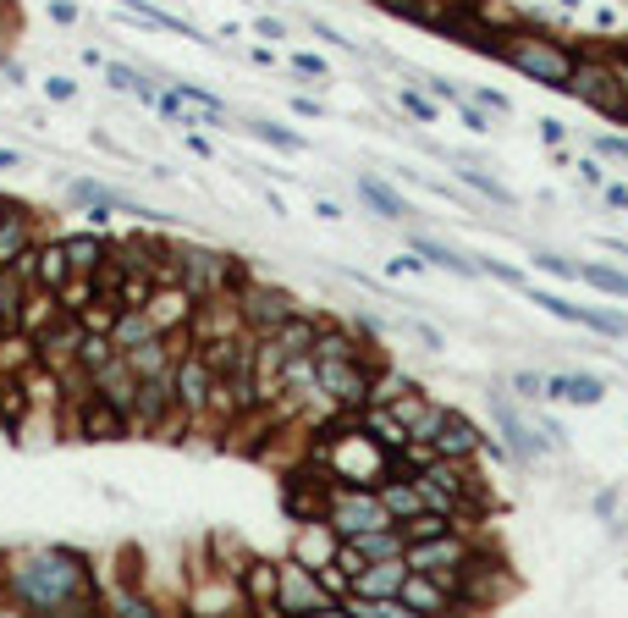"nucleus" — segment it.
<instances>
[{"instance_id": "f03ea898", "label": "nucleus", "mask_w": 628, "mask_h": 618, "mask_svg": "<svg viewBox=\"0 0 628 618\" xmlns=\"http://www.w3.org/2000/svg\"><path fill=\"white\" fill-rule=\"evenodd\" d=\"M491 55H497L502 66H513L518 78H529V83H540V89H556V94L568 89L574 61H579V50H574L568 39H556V34H546V28H502V34L491 39Z\"/></svg>"}, {"instance_id": "ddd939ff", "label": "nucleus", "mask_w": 628, "mask_h": 618, "mask_svg": "<svg viewBox=\"0 0 628 618\" xmlns=\"http://www.w3.org/2000/svg\"><path fill=\"white\" fill-rule=\"evenodd\" d=\"M402 580H408V564H402V558H375V564H364L353 580H347V596L386 602V596H397V591H402Z\"/></svg>"}, {"instance_id": "9b49d317", "label": "nucleus", "mask_w": 628, "mask_h": 618, "mask_svg": "<svg viewBox=\"0 0 628 618\" xmlns=\"http://www.w3.org/2000/svg\"><path fill=\"white\" fill-rule=\"evenodd\" d=\"M275 613H314V618H336L342 602L320 585V574L309 564H282V585H275Z\"/></svg>"}, {"instance_id": "58836bf2", "label": "nucleus", "mask_w": 628, "mask_h": 618, "mask_svg": "<svg viewBox=\"0 0 628 618\" xmlns=\"http://www.w3.org/2000/svg\"><path fill=\"white\" fill-rule=\"evenodd\" d=\"M535 265L546 270V277H563V282H574V277H579V260H568V254H546V249H540V254H535Z\"/></svg>"}, {"instance_id": "2f4dec72", "label": "nucleus", "mask_w": 628, "mask_h": 618, "mask_svg": "<svg viewBox=\"0 0 628 618\" xmlns=\"http://www.w3.org/2000/svg\"><path fill=\"white\" fill-rule=\"evenodd\" d=\"M23 243H28V221H23V211H6L0 216V260H12Z\"/></svg>"}, {"instance_id": "5701e85b", "label": "nucleus", "mask_w": 628, "mask_h": 618, "mask_svg": "<svg viewBox=\"0 0 628 618\" xmlns=\"http://www.w3.org/2000/svg\"><path fill=\"white\" fill-rule=\"evenodd\" d=\"M150 337H160L155 331V320H150V309L138 304V309H116V320H111V342L127 354V348H138V342H150Z\"/></svg>"}, {"instance_id": "0eeeda50", "label": "nucleus", "mask_w": 628, "mask_h": 618, "mask_svg": "<svg viewBox=\"0 0 628 618\" xmlns=\"http://www.w3.org/2000/svg\"><path fill=\"white\" fill-rule=\"evenodd\" d=\"M370 381H375V370L364 354L359 359H314V387L336 415H359L370 403Z\"/></svg>"}, {"instance_id": "7c9ffc66", "label": "nucleus", "mask_w": 628, "mask_h": 618, "mask_svg": "<svg viewBox=\"0 0 628 618\" xmlns=\"http://www.w3.org/2000/svg\"><path fill=\"white\" fill-rule=\"evenodd\" d=\"M458 519H447V514H436V508H425V514H413V519H402V535L408 541H425V535H441V530H452Z\"/></svg>"}, {"instance_id": "4be33fe9", "label": "nucleus", "mask_w": 628, "mask_h": 618, "mask_svg": "<svg viewBox=\"0 0 628 618\" xmlns=\"http://www.w3.org/2000/svg\"><path fill=\"white\" fill-rule=\"evenodd\" d=\"M275 585H282V569L275 564H248L237 574V596L248 607H265V613H275Z\"/></svg>"}, {"instance_id": "6ab92c4d", "label": "nucleus", "mask_w": 628, "mask_h": 618, "mask_svg": "<svg viewBox=\"0 0 628 618\" xmlns=\"http://www.w3.org/2000/svg\"><path fill=\"white\" fill-rule=\"evenodd\" d=\"M546 397H563V403L590 408V403L606 397V381H595V376H585V370H556V376H546Z\"/></svg>"}, {"instance_id": "c85d7f7f", "label": "nucleus", "mask_w": 628, "mask_h": 618, "mask_svg": "<svg viewBox=\"0 0 628 618\" xmlns=\"http://www.w3.org/2000/svg\"><path fill=\"white\" fill-rule=\"evenodd\" d=\"M458 182H463V188H474L479 199H491V204H513V188H507V182H497L485 166H458Z\"/></svg>"}, {"instance_id": "20e7f679", "label": "nucleus", "mask_w": 628, "mask_h": 618, "mask_svg": "<svg viewBox=\"0 0 628 618\" xmlns=\"http://www.w3.org/2000/svg\"><path fill=\"white\" fill-rule=\"evenodd\" d=\"M563 94H574L579 105H590V111H601V116L617 122L623 100H628V61L623 55H579Z\"/></svg>"}, {"instance_id": "4c0bfd02", "label": "nucleus", "mask_w": 628, "mask_h": 618, "mask_svg": "<svg viewBox=\"0 0 628 618\" xmlns=\"http://www.w3.org/2000/svg\"><path fill=\"white\" fill-rule=\"evenodd\" d=\"M248 127H254V139H265V144H275V150H304V139H298V132L275 127V122H248Z\"/></svg>"}, {"instance_id": "1a4fd4ad", "label": "nucleus", "mask_w": 628, "mask_h": 618, "mask_svg": "<svg viewBox=\"0 0 628 618\" xmlns=\"http://www.w3.org/2000/svg\"><path fill=\"white\" fill-rule=\"evenodd\" d=\"M529 304H540L546 315H556V320H574V326H585V331H595V337H612V342H623L628 337V315L623 309H601V304H574V299H563V293H546V288H518Z\"/></svg>"}, {"instance_id": "b1692460", "label": "nucleus", "mask_w": 628, "mask_h": 618, "mask_svg": "<svg viewBox=\"0 0 628 618\" xmlns=\"http://www.w3.org/2000/svg\"><path fill=\"white\" fill-rule=\"evenodd\" d=\"M359 199L370 204L375 216H386V221H408L413 211H408V199L397 193V188H386L381 177H359Z\"/></svg>"}, {"instance_id": "c756f323", "label": "nucleus", "mask_w": 628, "mask_h": 618, "mask_svg": "<svg viewBox=\"0 0 628 618\" xmlns=\"http://www.w3.org/2000/svg\"><path fill=\"white\" fill-rule=\"evenodd\" d=\"M121 6H127L138 23H150V28H166V34H193L182 17H171V12H160V6H150V0H121Z\"/></svg>"}, {"instance_id": "72a5a7b5", "label": "nucleus", "mask_w": 628, "mask_h": 618, "mask_svg": "<svg viewBox=\"0 0 628 618\" xmlns=\"http://www.w3.org/2000/svg\"><path fill=\"white\" fill-rule=\"evenodd\" d=\"M413 381L402 376V370H375V381H370V403H391V397H402Z\"/></svg>"}, {"instance_id": "473e14b6", "label": "nucleus", "mask_w": 628, "mask_h": 618, "mask_svg": "<svg viewBox=\"0 0 628 618\" xmlns=\"http://www.w3.org/2000/svg\"><path fill=\"white\" fill-rule=\"evenodd\" d=\"M590 155H601L612 166H628V132H590Z\"/></svg>"}, {"instance_id": "4468645a", "label": "nucleus", "mask_w": 628, "mask_h": 618, "mask_svg": "<svg viewBox=\"0 0 628 618\" xmlns=\"http://www.w3.org/2000/svg\"><path fill=\"white\" fill-rule=\"evenodd\" d=\"M485 447H491V442H485V431H479L469 415H458V408L441 420V431L430 437V453H441V458H479Z\"/></svg>"}, {"instance_id": "bb28decb", "label": "nucleus", "mask_w": 628, "mask_h": 618, "mask_svg": "<svg viewBox=\"0 0 628 618\" xmlns=\"http://www.w3.org/2000/svg\"><path fill=\"white\" fill-rule=\"evenodd\" d=\"M34 277H39L44 293H61L66 277H72V260H66V249H44V254H34Z\"/></svg>"}, {"instance_id": "a878e982", "label": "nucleus", "mask_w": 628, "mask_h": 618, "mask_svg": "<svg viewBox=\"0 0 628 618\" xmlns=\"http://www.w3.org/2000/svg\"><path fill=\"white\" fill-rule=\"evenodd\" d=\"M309 354H314V359H359L364 348H359V337H353V331H342V326H320Z\"/></svg>"}, {"instance_id": "49530a36", "label": "nucleus", "mask_w": 628, "mask_h": 618, "mask_svg": "<svg viewBox=\"0 0 628 618\" xmlns=\"http://www.w3.org/2000/svg\"><path fill=\"white\" fill-rule=\"evenodd\" d=\"M601 199L612 204V211H628V188H623V182H606V188H601Z\"/></svg>"}, {"instance_id": "cd10ccee", "label": "nucleus", "mask_w": 628, "mask_h": 618, "mask_svg": "<svg viewBox=\"0 0 628 618\" xmlns=\"http://www.w3.org/2000/svg\"><path fill=\"white\" fill-rule=\"evenodd\" d=\"M28 315L23 304V282H17V270H0V331H17Z\"/></svg>"}, {"instance_id": "a19ab883", "label": "nucleus", "mask_w": 628, "mask_h": 618, "mask_svg": "<svg viewBox=\"0 0 628 618\" xmlns=\"http://www.w3.org/2000/svg\"><path fill=\"white\" fill-rule=\"evenodd\" d=\"M540 144H546V150H563V144H568L563 116H540Z\"/></svg>"}, {"instance_id": "f704fd0d", "label": "nucleus", "mask_w": 628, "mask_h": 618, "mask_svg": "<svg viewBox=\"0 0 628 618\" xmlns=\"http://www.w3.org/2000/svg\"><path fill=\"white\" fill-rule=\"evenodd\" d=\"M397 100H402V111H408L413 122H425V127H436V122H441V105H436L430 94H419V89H402Z\"/></svg>"}, {"instance_id": "9d476101", "label": "nucleus", "mask_w": 628, "mask_h": 618, "mask_svg": "<svg viewBox=\"0 0 628 618\" xmlns=\"http://www.w3.org/2000/svg\"><path fill=\"white\" fill-rule=\"evenodd\" d=\"M216 387H221V376H216V365H209L198 348H193V354H177V370H171V403L182 408L188 420H198V415H209V408H216Z\"/></svg>"}, {"instance_id": "c03bdc74", "label": "nucleus", "mask_w": 628, "mask_h": 618, "mask_svg": "<svg viewBox=\"0 0 628 618\" xmlns=\"http://www.w3.org/2000/svg\"><path fill=\"white\" fill-rule=\"evenodd\" d=\"M386 270H391V277H413V270H425V260H419V254L408 249L402 260H386Z\"/></svg>"}, {"instance_id": "412c9836", "label": "nucleus", "mask_w": 628, "mask_h": 618, "mask_svg": "<svg viewBox=\"0 0 628 618\" xmlns=\"http://www.w3.org/2000/svg\"><path fill=\"white\" fill-rule=\"evenodd\" d=\"M408 249L425 260V265H441V270H452V277H479V265L469 260V254H458L452 243H441V238H425V232H413L408 238Z\"/></svg>"}, {"instance_id": "f3484780", "label": "nucleus", "mask_w": 628, "mask_h": 618, "mask_svg": "<svg viewBox=\"0 0 628 618\" xmlns=\"http://www.w3.org/2000/svg\"><path fill=\"white\" fill-rule=\"evenodd\" d=\"M381 503H386V514L402 525V519H413V514H425V492H419V480L413 475H386L381 480Z\"/></svg>"}, {"instance_id": "dca6fc26", "label": "nucleus", "mask_w": 628, "mask_h": 618, "mask_svg": "<svg viewBox=\"0 0 628 618\" xmlns=\"http://www.w3.org/2000/svg\"><path fill=\"white\" fill-rule=\"evenodd\" d=\"M402 607L408 613H458V596L436 580V574H425V569H408V580H402Z\"/></svg>"}, {"instance_id": "aec40b11", "label": "nucleus", "mask_w": 628, "mask_h": 618, "mask_svg": "<svg viewBox=\"0 0 628 618\" xmlns=\"http://www.w3.org/2000/svg\"><path fill=\"white\" fill-rule=\"evenodd\" d=\"M314 331H320L314 315H287L275 331H265V342H270L282 359H293V354H309V348H314Z\"/></svg>"}, {"instance_id": "c9c22d12", "label": "nucleus", "mask_w": 628, "mask_h": 618, "mask_svg": "<svg viewBox=\"0 0 628 618\" xmlns=\"http://www.w3.org/2000/svg\"><path fill=\"white\" fill-rule=\"evenodd\" d=\"M61 249H66V260H72L78 270H100V260H105L100 238H72V243H61Z\"/></svg>"}, {"instance_id": "de8ad7c7", "label": "nucleus", "mask_w": 628, "mask_h": 618, "mask_svg": "<svg viewBox=\"0 0 628 618\" xmlns=\"http://www.w3.org/2000/svg\"><path fill=\"white\" fill-rule=\"evenodd\" d=\"M44 94H50V100H72V94H78V83H66V78H50V83H44Z\"/></svg>"}, {"instance_id": "e433bc0d", "label": "nucleus", "mask_w": 628, "mask_h": 618, "mask_svg": "<svg viewBox=\"0 0 628 618\" xmlns=\"http://www.w3.org/2000/svg\"><path fill=\"white\" fill-rule=\"evenodd\" d=\"M447 415H452V408H447V403H430V408H425V415H419V420H413V431H408V442H425V447H430V437L441 431V420H447Z\"/></svg>"}, {"instance_id": "37998d69", "label": "nucleus", "mask_w": 628, "mask_h": 618, "mask_svg": "<svg viewBox=\"0 0 628 618\" xmlns=\"http://www.w3.org/2000/svg\"><path fill=\"white\" fill-rule=\"evenodd\" d=\"M579 177H585V188H606V172H601V155H590V161H579Z\"/></svg>"}, {"instance_id": "6e6552de", "label": "nucleus", "mask_w": 628, "mask_h": 618, "mask_svg": "<svg viewBox=\"0 0 628 618\" xmlns=\"http://www.w3.org/2000/svg\"><path fill=\"white\" fill-rule=\"evenodd\" d=\"M177 282L193 293V299H216V293H232L243 282V270L232 254H216V249H182L177 254Z\"/></svg>"}, {"instance_id": "423d86ee", "label": "nucleus", "mask_w": 628, "mask_h": 618, "mask_svg": "<svg viewBox=\"0 0 628 618\" xmlns=\"http://www.w3.org/2000/svg\"><path fill=\"white\" fill-rule=\"evenodd\" d=\"M325 525L336 535H359V530H375V525H397L381 503L375 486H347V480H325Z\"/></svg>"}, {"instance_id": "2eb2a0df", "label": "nucleus", "mask_w": 628, "mask_h": 618, "mask_svg": "<svg viewBox=\"0 0 628 618\" xmlns=\"http://www.w3.org/2000/svg\"><path fill=\"white\" fill-rule=\"evenodd\" d=\"M336 546H342V535L325 525V514H314V519H304L298 535H293V558L309 564V569H325V564L336 558Z\"/></svg>"}, {"instance_id": "09e8293b", "label": "nucleus", "mask_w": 628, "mask_h": 618, "mask_svg": "<svg viewBox=\"0 0 628 618\" xmlns=\"http://www.w3.org/2000/svg\"><path fill=\"white\" fill-rule=\"evenodd\" d=\"M50 17H55V23H72L78 6H72V0H50Z\"/></svg>"}, {"instance_id": "a18cd8bd", "label": "nucleus", "mask_w": 628, "mask_h": 618, "mask_svg": "<svg viewBox=\"0 0 628 618\" xmlns=\"http://www.w3.org/2000/svg\"><path fill=\"white\" fill-rule=\"evenodd\" d=\"M254 34H259V39H287V23H275V17H259V23H254Z\"/></svg>"}, {"instance_id": "ea45409f", "label": "nucleus", "mask_w": 628, "mask_h": 618, "mask_svg": "<svg viewBox=\"0 0 628 618\" xmlns=\"http://www.w3.org/2000/svg\"><path fill=\"white\" fill-rule=\"evenodd\" d=\"M513 392H518V403H540V397H546V376H535V370H513Z\"/></svg>"}, {"instance_id": "f257e3e1", "label": "nucleus", "mask_w": 628, "mask_h": 618, "mask_svg": "<svg viewBox=\"0 0 628 618\" xmlns=\"http://www.w3.org/2000/svg\"><path fill=\"white\" fill-rule=\"evenodd\" d=\"M12 591L17 602L28 607H44V613H83L94 607V585H89V569L61 553V546H44V553H28L17 569H12Z\"/></svg>"}, {"instance_id": "79ce46f5", "label": "nucleus", "mask_w": 628, "mask_h": 618, "mask_svg": "<svg viewBox=\"0 0 628 618\" xmlns=\"http://www.w3.org/2000/svg\"><path fill=\"white\" fill-rule=\"evenodd\" d=\"M293 73H304V78L325 83V61H320V55H304V50H298V55H293Z\"/></svg>"}, {"instance_id": "f8f14e48", "label": "nucleus", "mask_w": 628, "mask_h": 618, "mask_svg": "<svg viewBox=\"0 0 628 618\" xmlns=\"http://www.w3.org/2000/svg\"><path fill=\"white\" fill-rule=\"evenodd\" d=\"M237 309H243V326H248L254 337H265V331L282 326L287 315H298L293 293L270 288V282H237Z\"/></svg>"}, {"instance_id": "a211bd4d", "label": "nucleus", "mask_w": 628, "mask_h": 618, "mask_svg": "<svg viewBox=\"0 0 628 618\" xmlns=\"http://www.w3.org/2000/svg\"><path fill=\"white\" fill-rule=\"evenodd\" d=\"M353 553L364 558V564H375V558H402V546H408V535H402V525H375V530H359V535H342Z\"/></svg>"}, {"instance_id": "393cba45", "label": "nucleus", "mask_w": 628, "mask_h": 618, "mask_svg": "<svg viewBox=\"0 0 628 618\" xmlns=\"http://www.w3.org/2000/svg\"><path fill=\"white\" fill-rule=\"evenodd\" d=\"M579 282L606 293V299H623L628 304V270L623 265H601V260H579Z\"/></svg>"}, {"instance_id": "39448f33", "label": "nucleus", "mask_w": 628, "mask_h": 618, "mask_svg": "<svg viewBox=\"0 0 628 618\" xmlns=\"http://www.w3.org/2000/svg\"><path fill=\"white\" fill-rule=\"evenodd\" d=\"M491 415L502 426V442H507V458L513 464H540L551 447H563V431H556L546 415H524V408H513L507 392H491Z\"/></svg>"}, {"instance_id": "8fccbe9b", "label": "nucleus", "mask_w": 628, "mask_h": 618, "mask_svg": "<svg viewBox=\"0 0 628 618\" xmlns=\"http://www.w3.org/2000/svg\"><path fill=\"white\" fill-rule=\"evenodd\" d=\"M617 122H628V100H623V116H617Z\"/></svg>"}, {"instance_id": "7ed1b4c3", "label": "nucleus", "mask_w": 628, "mask_h": 618, "mask_svg": "<svg viewBox=\"0 0 628 618\" xmlns=\"http://www.w3.org/2000/svg\"><path fill=\"white\" fill-rule=\"evenodd\" d=\"M320 458H325V480H347V486H381V480L391 475V453L364 431V426H353L347 437H325V447H320Z\"/></svg>"}]
</instances>
